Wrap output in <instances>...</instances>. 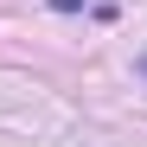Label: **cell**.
<instances>
[{
  "instance_id": "obj_1",
  "label": "cell",
  "mask_w": 147,
  "mask_h": 147,
  "mask_svg": "<svg viewBox=\"0 0 147 147\" xmlns=\"http://www.w3.org/2000/svg\"><path fill=\"white\" fill-rule=\"evenodd\" d=\"M141 77H147V58H141Z\"/></svg>"
}]
</instances>
